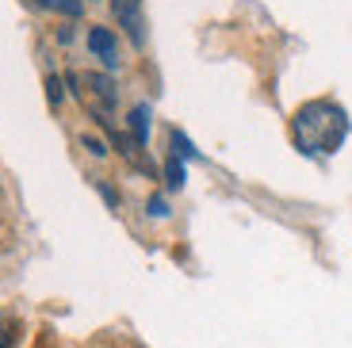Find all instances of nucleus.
<instances>
[{
  "mask_svg": "<svg viewBox=\"0 0 352 348\" xmlns=\"http://www.w3.org/2000/svg\"><path fill=\"white\" fill-rule=\"evenodd\" d=\"M165 173H168V188H184V165H180L176 157L168 161V168H165Z\"/></svg>",
  "mask_w": 352,
  "mask_h": 348,
  "instance_id": "7",
  "label": "nucleus"
},
{
  "mask_svg": "<svg viewBox=\"0 0 352 348\" xmlns=\"http://www.w3.org/2000/svg\"><path fill=\"white\" fill-rule=\"evenodd\" d=\"M88 50L96 58H104V65H119V43H115V35L107 27H92L88 31Z\"/></svg>",
  "mask_w": 352,
  "mask_h": 348,
  "instance_id": "4",
  "label": "nucleus"
},
{
  "mask_svg": "<svg viewBox=\"0 0 352 348\" xmlns=\"http://www.w3.org/2000/svg\"><path fill=\"white\" fill-rule=\"evenodd\" d=\"M111 12L115 19L123 23V31L131 35L134 46L146 43V19H142V0H111Z\"/></svg>",
  "mask_w": 352,
  "mask_h": 348,
  "instance_id": "3",
  "label": "nucleus"
},
{
  "mask_svg": "<svg viewBox=\"0 0 352 348\" xmlns=\"http://www.w3.org/2000/svg\"><path fill=\"white\" fill-rule=\"evenodd\" d=\"M131 131H134V138H138V146L150 142V107H146V104H138L131 111Z\"/></svg>",
  "mask_w": 352,
  "mask_h": 348,
  "instance_id": "5",
  "label": "nucleus"
},
{
  "mask_svg": "<svg viewBox=\"0 0 352 348\" xmlns=\"http://www.w3.org/2000/svg\"><path fill=\"white\" fill-rule=\"evenodd\" d=\"M150 215H157V218H161V215H168V203L161 199V195H153V199H150Z\"/></svg>",
  "mask_w": 352,
  "mask_h": 348,
  "instance_id": "12",
  "label": "nucleus"
},
{
  "mask_svg": "<svg viewBox=\"0 0 352 348\" xmlns=\"http://www.w3.org/2000/svg\"><path fill=\"white\" fill-rule=\"evenodd\" d=\"M0 348H12V322L0 318Z\"/></svg>",
  "mask_w": 352,
  "mask_h": 348,
  "instance_id": "9",
  "label": "nucleus"
},
{
  "mask_svg": "<svg viewBox=\"0 0 352 348\" xmlns=\"http://www.w3.org/2000/svg\"><path fill=\"white\" fill-rule=\"evenodd\" d=\"M291 134H295V146L302 153H333L349 134V115L333 100H310L295 111Z\"/></svg>",
  "mask_w": 352,
  "mask_h": 348,
  "instance_id": "1",
  "label": "nucleus"
},
{
  "mask_svg": "<svg viewBox=\"0 0 352 348\" xmlns=\"http://www.w3.org/2000/svg\"><path fill=\"white\" fill-rule=\"evenodd\" d=\"M46 88H50V107H58V104H62V80L46 77Z\"/></svg>",
  "mask_w": 352,
  "mask_h": 348,
  "instance_id": "8",
  "label": "nucleus"
},
{
  "mask_svg": "<svg viewBox=\"0 0 352 348\" xmlns=\"http://www.w3.org/2000/svg\"><path fill=\"white\" fill-rule=\"evenodd\" d=\"M85 146L92 149V153H96V157H104V153H107V146H104V142H100V138H92V134H85Z\"/></svg>",
  "mask_w": 352,
  "mask_h": 348,
  "instance_id": "11",
  "label": "nucleus"
},
{
  "mask_svg": "<svg viewBox=\"0 0 352 348\" xmlns=\"http://www.w3.org/2000/svg\"><path fill=\"white\" fill-rule=\"evenodd\" d=\"M80 85H88V88H73V92H77V96L100 115V122H104L107 111L115 107V85H111V77H104V73H92V77H80Z\"/></svg>",
  "mask_w": 352,
  "mask_h": 348,
  "instance_id": "2",
  "label": "nucleus"
},
{
  "mask_svg": "<svg viewBox=\"0 0 352 348\" xmlns=\"http://www.w3.org/2000/svg\"><path fill=\"white\" fill-rule=\"evenodd\" d=\"M173 157H176V161H180V157H184V161H192V157H195V146L180 131H173Z\"/></svg>",
  "mask_w": 352,
  "mask_h": 348,
  "instance_id": "6",
  "label": "nucleus"
},
{
  "mask_svg": "<svg viewBox=\"0 0 352 348\" xmlns=\"http://www.w3.org/2000/svg\"><path fill=\"white\" fill-rule=\"evenodd\" d=\"M38 4H43V8H54V0H38Z\"/></svg>",
  "mask_w": 352,
  "mask_h": 348,
  "instance_id": "13",
  "label": "nucleus"
},
{
  "mask_svg": "<svg viewBox=\"0 0 352 348\" xmlns=\"http://www.w3.org/2000/svg\"><path fill=\"white\" fill-rule=\"evenodd\" d=\"M54 8H62L65 16H80V4H77V0H54Z\"/></svg>",
  "mask_w": 352,
  "mask_h": 348,
  "instance_id": "10",
  "label": "nucleus"
}]
</instances>
